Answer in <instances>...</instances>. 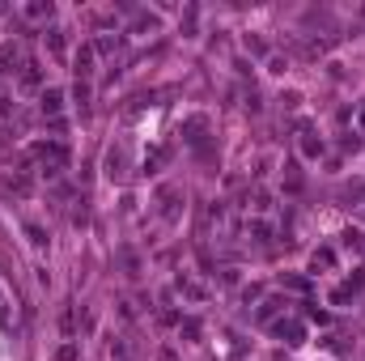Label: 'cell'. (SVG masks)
<instances>
[{
  "instance_id": "obj_3",
  "label": "cell",
  "mask_w": 365,
  "mask_h": 361,
  "mask_svg": "<svg viewBox=\"0 0 365 361\" xmlns=\"http://www.w3.org/2000/svg\"><path fill=\"white\" fill-rule=\"evenodd\" d=\"M361 128H365V115H361Z\"/></svg>"
},
{
  "instance_id": "obj_1",
  "label": "cell",
  "mask_w": 365,
  "mask_h": 361,
  "mask_svg": "<svg viewBox=\"0 0 365 361\" xmlns=\"http://www.w3.org/2000/svg\"><path fill=\"white\" fill-rule=\"evenodd\" d=\"M60 102H64V94H60V89H47V94H43V111H51V115H55V111H60Z\"/></svg>"
},
{
  "instance_id": "obj_2",
  "label": "cell",
  "mask_w": 365,
  "mask_h": 361,
  "mask_svg": "<svg viewBox=\"0 0 365 361\" xmlns=\"http://www.w3.org/2000/svg\"><path fill=\"white\" fill-rule=\"evenodd\" d=\"M89 60H94V55H89V47H85V51L77 55V72H89Z\"/></svg>"
}]
</instances>
